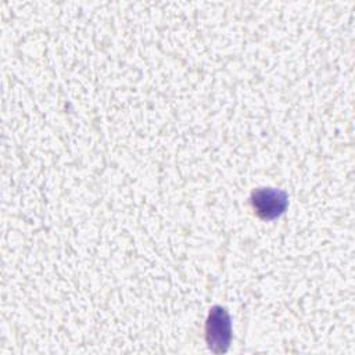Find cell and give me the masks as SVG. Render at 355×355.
I'll list each match as a JSON object with an SVG mask.
<instances>
[{"label": "cell", "mask_w": 355, "mask_h": 355, "mask_svg": "<svg viewBox=\"0 0 355 355\" xmlns=\"http://www.w3.org/2000/svg\"><path fill=\"white\" fill-rule=\"evenodd\" d=\"M232 338V323L229 313L222 306H214L208 315L205 323V340L208 348L220 354L229 348Z\"/></svg>", "instance_id": "obj_1"}, {"label": "cell", "mask_w": 355, "mask_h": 355, "mask_svg": "<svg viewBox=\"0 0 355 355\" xmlns=\"http://www.w3.org/2000/svg\"><path fill=\"white\" fill-rule=\"evenodd\" d=\"M251 205L262 219H273L287 208V194L283 190L262 187L251 194Z\"/></svg>", "instance_id": "obj_2"}]
</instances>
